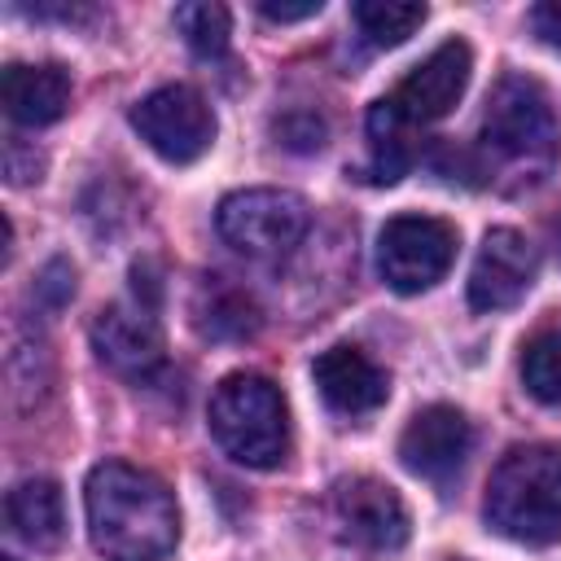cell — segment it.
Here are the masks:
<instances>
[{
    "instance_id": "cell-20",
    "label": "cell",
    "mask_w": 561,
    "mask_h": 561,
    "mask_svg": "<svg viewBox=\"0 0 561 561\" xmlns=\"http://www.w3.org/2000/svg\"><path fill=\"white\" fill-rule=\"evenodd\" d=\"M175 26H180L184 44L202 57H219L228 48V9L224 4H210V0L175 4Z\"/></svg>"
},
{
    "instance_id": "cell-24",
    "label": "cell",
    "mask_w": 561,
    "mask_h": 561,
    "mask_svg": "<svg viewBox=\"0 0 561 561\" xmlns=\"http://www.w3.org/2000/svg\"><path fill=\"white\" fill-rule=\"evenodd\" d=\"M552 245H557V259H561V219H552Z\"/></svg>"
},
{
    "instance_id": "cell-21",
    "label": "cell",
    "mask_w": 561,
    "mask_h": 561,
    "mask_svg": "<svg viewBox=\"0 0 561 561\" xmlns=\"http://www.w3.org/2000/svg\"><path fill=\"white\" fill-rule=\"evenodd\" d=\"M530 26H535V35H539L543 44L561 48V0H543V4H535V9H530Z\"/></svg>"
},
{
    "instance_id": "cell-22",
    "label": "cell",
    "mask_w": 561,
    "mask_h": 561,
    "mask_svg": "<svg viewBox=\"0 0 561 561\" xmlns=\"http://www.w3.org/2000/svg\"><path fill=\"white\" fill-rule=\"evenodd\" d=\"M35 289H39V294H53V307H57V302H66V298L75 294V272H70L66 263H48V272L39 276Z\"/></svg>"
},
{
    "instance_id": "cell-9",
    "label": "cell",
    "mask_w": 561,
    "mask_h": 561,
    "mask_svg": "<svg viewBox=\"0 0 561 561\" xmlns=\"http://www.w3.org/2000/svg\"><path fill=\"white\" fill-rule=\"evenodd\" d=\"M92 351L118 377H131V381L153 377L167 359V342H162V329L153 320V307L149 302L101 307L92 320Z\"/></svg>"
},
{
    "instance_id": "cell-12",
    "label": "cell",
    "mask_w": 561,
    "mask_h": 561,
    "mask_svg": "<svg viewBox=\"0 0 561 561\" xmlns=\"http://www.w3.org/2000/svg\"><path fill=\"white\" fill-rule=\"evenodd\" d=\"M469 70H473V53L465 39H447L438 44L421 66L408 70V79L390 92V101L421 127V123H434L443 114L456 110V101L465 96L469 88Z\"/></svg>"
},
{
    "instance_id": "cell-1",
    "label": "cell",
    "mask_w": 561,
    "mask_h": 561,
    "mask_svg": "<svg viewBox=\"0 0 561 561\" xmlns=\"http://www.w3.org/2000/svg\"><path fill=\"white\" fill-rule=\"evenodd\" d=\"M83 513L105 561H162L180 539L175 495L158 473L127 460H105L88 473Z\"/></svg>"
},
{
    "instance_id": "cell-17",
    "label": "cell",
    "mask_w": 561,
    "mask_h": 561,
    "mask_svg": "<svg viewBox=\"0 0 561 561\" xmlns=\"http://www.w3.org/2000/svg\"><path fill=\"white\" fill-rule=\"evenodd\" d=\"M193 324L210 342H241L259 329V307L245 289L228 285L224 276H202L193 294Z\"/></svg>"
},
{
    "instance_id": "cell-25",
    "label": "cell",
    "mask_w": 561,
    "mask_h": 561,
    "mask_svg": "<svg viewBox=\"0 0 561 561\" xmlns=\"http://www.w3.org/2000/svg\"><path fill=\"white\" fill-rule=\"evenodd\" d=\"M4 561H18V557H4Z\"/></svg>"
},
{
    "instance_id": "cell-3",
    "label": "cell",
    "mask_w": 561,
    "mask_h": 561,
    "mask_svg": "<svg viewBox=\"0 0 561 561\" xmlns=\"http://www.w3.org/2000/svg\"><path fill=\"white\" fill-rule=\"evenodd\" d=\"M486 522L517 543L561 539V447H513L486 486Z\"/></svg>"
},
{
    "instance_id": "cell-5",
    "label": "cell",
    "mask_w": 561,
    "mask_h": 561,
    "mask_svg": "<svg viewBox=\"0 0 561 561\" xmlns=\"http://www.w3.org/2000/svg\"><path fill=\"white\" fill-rule=\"evenodd\" d=\"M219 237L245 259H285L311 228V210L289 188H241L215 210Z\"/></svg>"
},
{
    "instance_id": "cell-18",
    "label": "cell",
    "mask_w": 561,
    "mask_h": 561,
    "mask_svg": "<svg viewBox=\"0 0 561 561\" xmlns=\"http://www.w3.org/2000/svg\"><path fill=\"white\" fill-rule=\"evenodd\" d=\"M351 18L373 48H394L430 18V9L425 4H399V0H359V4H351Z\"/></svg>"
},
{
    "instance_id": "cell-2",
    "label": "cell",
    "mask_w": 561,
    "mask_h": 561,
    "mask_svg": "<svg viewBox=\"0 0 561 561\" xmlns=\"http://www.w3.org/2000/svg\"><path fill=\"white\" fill-rule=\"evenodd\" d=\"M561 153V123L539 79L504 75L482 110L478 131V171L513 175V188L539 184Z\"/></svg>"
},
{
    "instance_id": "cell-7",
    "label": "cell",
    "mask_w": 561,
    "mask_h": 561,
    "mask_svg": "<svg viewBox=\"0 0 561 561\" xmlns=\"http://www.w3.org/2000/svg\"><path fill=\"white\" fill-rule=\"evenodd\" d=\"M131 127L167 162H193L215 140V114H210L206 96L188 83H167V88H153L149 96H140L131 110Z\"/></svg>"
},
{
    "instance_id": "cell-15",
    "label": "cell",
    "mask_w": 561,
    "mask_h": 561,
    "mask_svg": "<svg viewBox=\"0 0 561 561\" xmlns=\"http://www.w3.org/2000/svg\"><path fill=\"white\" fill-rule=\"evenodd\" d=\"M416 162V123L390 101H373L368 110V180L377 184H394L403 180V171Z\"/></svg>"
},
{
    "instance_id": "cell-23",
    "label": "cell",
    "mask_w": 561,
    "mask_h": 561,
    "mask_svg": "<svg viewBox=\"0 0 561 561\" xmlns=\"http://www.w3.org/2000/svg\"><path fill=\"white\" fill-rule=\"evenodd\" d=\"M259 13L272 18V22H302V18H316L320 13V0H302V4H272V0H263Z\"/></svg>"
},
{
    "instance_id": "cell-14",
    "label": "cell",
    "mask_w": 561,
    "mask_h": 561,
    "mask_svg": "<svg viewBox=\"0 0 561 561\" xmlns=\"http://www.w3.org/2000/svg\"><path fill=\"white\" fill-rule=\"evenodd\" d=\"M0 101H4V114L18 127L57 123L70 105V75L53 61H39V66L9 61L4 75H0Z\"/></svg>"
},
{
    "instance_id": "cell-4",
    "label": "cell",
    "mask_w": 561,
    "mask_h": 561,
    "mask_svg": "<svg viewBox=\"0 0 561 561\" xmlns=\"http://www.w3.org/2000/svg\"><path fill=\"white\" fill-rule=\"evenodd\" d=\"M210 434L245 469H272L289 451L285 394L259 373H232L210 394Z\"/></svg>"
},
{
    "instance_id": "cell-6",
    "label": "cell",
    "mask_w": 561,
    "mask_h": 561,
    "mask_svg": "<svg viewBox=\"0 0 561 561\" xmlns=\"http://www.w3.org/2000/svg\"><path fill=\"white\" fill-rule=\"evenodd\" d=\"M456 228L434 215H394L377 237V267L394 294H421L447 276Z\"/></svg>"
},
{
    "instance_id": "cell-16",
    "label": "cell",
    "mask_w": 561,
    "mask_h": 561,
    "mask_svg": "<svg viewBox=\"0 0 561 561\" xmlns=\"http://www.w3.org/2000/svg\"><path fill=\"white\" fill-rule=\"evenodd\" d=\"M9 526L31 548H57L66 535V504L53 478H22L4 500Z\"/></svg>"
},
{
    "instance_id": "cell-8",
    "label": "cell",
    "mask_w": 561,
    "mask_h": 561,
    "mask_svg": "<svg viewBox=\"0 0 561 561\" xmlns=\"http://www.w3.org/2000/svg\"><path fill=\"white\" fill-rule=\"evenodd\" d=\"M333 522L342 539L368 552H394L408 543V508L399 491L373 473H351L333 486Z\"/></svg>"
},
{
    "instance_id": "cell-10",
    "label": "cell",
    "mask_w": 561,
    "mask_h": 561,
    "mask_svg": "<svg viewBox=\"0 0 561 561\" xmlns=\"http://www.w3.org/2000/svg\"><path fill=\"white\" fill-rule=\"evenodd\" d=\"M473 447V425L451 403L421 408L399 434V460L425 482H451Z\"/></svg>"
},
{
    "instance_id": "cell-11",
    "label": "cell",
    "mask_w": 561,
    "mask_h": 561,
    "mask_svg": "<svg viewBox=\"0 0 561 561\" xmlns=\"http://www.w3.org/2000/svg\"><path fill=\"white\" fill-rule=\"evenodd\" d=\"M539 254L517 228H491L482 237V250L469 267V307L473 311H504L526 298L535 285Z\"/></svg>"
},
{
    "instance_id": "cell-19",
    "label": "cell",
    "mask_w": 561,
    "mask_h": 561,
    "mask_svg": "<svg viewBox=\"0 0 561 561\" xmlns=\"http://www.w3.org/2000/svg\"><path fill=\"white\" fill-rule=\"evenodd\" d=\"M522 386L539 399L561 408V329L539 333L522 355Z\"/></svg>"
},
{
    "instance_id": "cell-13",
    "label": "cell",
    "mask_w": 561,
    "mask_h": 561,
    "mask_svg": "<svg viewBox=\"0 0 561 561\" xmlns=\"http://www.w3.org/2000/svg\"><path fill=\"white\" fill-rule=\"evenodd\" d=\"M311 377H316V390L320 399L337 412V416H364V412H377L390 394V377L386 368H377L359 346H329L316 355L311 364Z\"/></svg>"
}]
</instances>
